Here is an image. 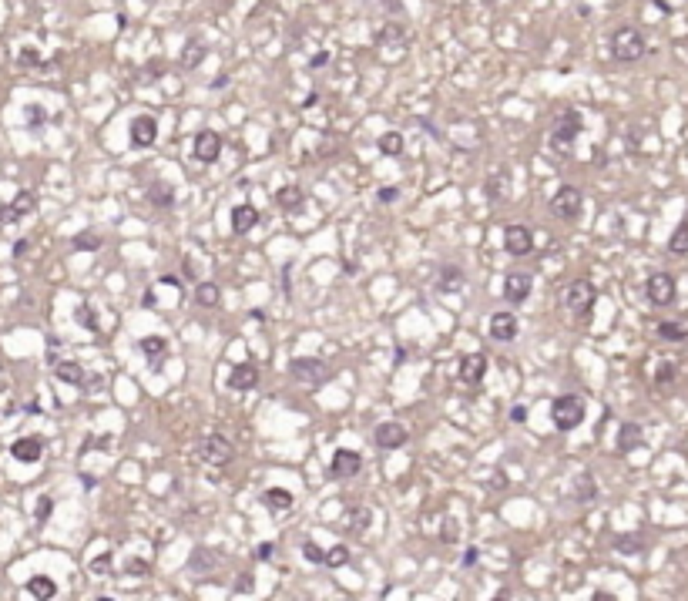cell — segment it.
Wrapping results in <instances>:
<instances>
[{"label":"cell","mask_w":688,"mask_h":601,"mask_svg":"<svg viewBox=\"0 0 688 601\" xmlns=\"http://www.w3.org/2000/svg\"><path fill=\"white\" fill-rule=\"evenodd\" d=\"M581 131H584L581 111H574V108L561 111V114L554 118V124H550V131H548L550 152L561 154V158H567V154L574 152V141H578V135H581Z\"/></svg>","instance_id":"obj_1"},{"label":"cell","mask_w":688,"mask_h":601,"mask_svg":"<svg viewBox=\"0 0 688 601\" xmlns=\"http://www.w3.org/2000/svg\"><path fill=\"white\" fill-rule=\"evenodd\" d=\"M550 420H554V427L561 433L578 430L584 423V397H578V393L554 397V403H550Z\"/></svg>","instance_id":"obj_2"},{"label":"cell","mask_w":688,"mask_h":601,"mask_svg":"<svg viewBox=\"0 0 688 601\" xmlns=\"http://www.w3.org/2000/svg\"><path fill=\"white\" fill-rule=\"evenodd\" d=\"M644 51H648V44H644V34L638 31V27H618V31L611 34V58L614 61L635 64V61H642L644 58Z\"/></svg>","instance_id":"obj_3"},{"label":"cell","mask_w":688,"mask_h":601,"mask_svg":"<svg viewBox=\"0 0 688 601\" xmlns=\"http://www.w3.org/2000/svg\"><path fill=\"white\" fill-rule=\"evenodd\" d=\"M199 461L209 467H229L235 461V444L225 433H209L199 440Z\"/></svg>","instance_id":"obj_4"},{"label":"cell","mask_w":688,"mask_h":601,"mask_svg":"<svg viewBox=\"0 0 688 601\" xmlns=\"http://www.w3.org/2000/svg\"><path fill=\"white\" fill-rule=\"evenodd\" d=\"M595 303H597V289H595V282H588V279H574L564 289V309L571 316H578V319L588 316L595 309Z\"/></svg>","instance_id":"obj_5"},{"label":"cell","mask_w":688,"mask_h":601,"mask_svg":"<svg viewBox=\"0 0 688 601\" xmlns=\"http://www.w3.org/2000/svg\"><path fill=\"white\" fill-rule=\"evenodd\" d=\"M550 216L554 218H561V222H574V218L581 216V209H584V195H581V188H574V185H561L554 195H550Z\"/></svg>","instance_id":"obj_6"},{"label":"cell","mask_w":688,"mask_h":601,"mask_svg":"<svg viewBox=\"0 0 688 601\" xmlns=\"http://www.w3.org/2000/svg\"><path fill=\"white\" fill-rule=\"evenodd\" d=\"M289 373H292V380L309 383V386L326 383V380L333 376V373H329V366H326L322 359H316V356H296V359H289Z\"/></svg>","instance_id":"obj_7"},{"label":"cell","mask_w":688,"mask_h":601,"mask_svg":"<svg viewBox=\"0 0 688 601\" xmlns=\"http://www.w3.org/2000/svg\"><path fill=\"white\" fill-rule=\"evenodd\" d=\"M644 296L651 306H672L675 296H678V282H675L672 272H651L648 282H644Z\"/></svg>","instance_id":"obj_8"},{"label":"cell","mask_w":688,"mask_h":601,"mask_svg":"<svg viewBox=\"0 0 688 601\" xmlns=\"http://www.w3.org/2000/svg\"><path fill=\"white\" fill-rule=\"evenodd\" d=\"M373 440H376L380 450H399L410 440V430L403 423H397V420H383L380 427H376V433H373Z\"/></svg>","instance_id":"obj_9"},{"label":"cell","mask_w":688,"mask_h":601,"mask_svg":"<svg viewBox=\"0 0 688 601\" xmlns=\"http://www.w3.org/2000/svg\"><path fill=\"white\" fill-rule=\"evenodd\" d=\"M531 289H534V279L527 272H507L504 279V299L510 306H524L531 299Z\"/></svg>","instance_id":"obj_10"},{"label":"cell","mask_w":688,"mask_h":601,"mask_svg":"<svg viewBox=\"0 0 688 601\" xmlns=\"http://www.w3.org/2000/svg\"><path fill=\"white\" fill-rule=\"evenodd\" d=\"M192 154L199 158L201 165L218 161V154H222V135H218V131H199V135H195V145H192Z\"/></svg>","instance_id":"obj_11"},{"label":"cell","mask_w":688,"mask_h":601,"mask_svg":"<svg viewBox=\"0 0 688 601\" xmlns=\"http://www.w3.org/2000/svg\"><path fill=\"white\" fill-rule=\"evenodd\" d=\"M504 249H507V256H527L534 249V232L527 229V225H507Z\"/></svg>","instance_id":"obj_12"},{"label":"cell","mask_w":688,"mask_h":601,"mask_svg":"<svg viewBox=\"0 0 688 601\" xmlns=\"http://www.w3.org/2000/svg\"><path fill=\"white\" fill-rule=\"evenodd\" d=\"M363 470V457L356 454V450H336L333 454V463H329V474L339 480H346V477H356Z\"/></svg>","instance_id":"obj_13"},{"label":"cell","mask_w":688,"mask_h":601,"mask_svg":"<svg viewBox=\"0 0 688 601\" xmlns=\"http://www.w3.org/2000/svg\"><path fill=\"white\" fill-rule=\"evenodd\" d=\"M460 383H467V386H477L484 376H487V356L484 353H467L463 359H460Z\"/></svg>","instance_id":"obj_14"},{"label":"cell","mask_w":688,"mask_h":601,"mask_svg":"<svg viewBox=\"0 0 688 601\" xmlns=\"http://www.w3.org/2000/svg\"><path fill=\"white\" fill-rule=\"evenodd\" d=\"M11 457L17 463H37L44 457V440L41 437H20L11 444Z\"/></svg>","instance_id":"obj_15"},{"label":"cell","mask_w":688,"mask_h":601,"mask_svg":"<svg viewBox=\"0 0 688 601\" xmlns=\"http://www.w3.org/2000/svg\"><path fill=\"white\" fill-rule=\"evenodd\" d=\"M154 138H158V121L152 114L131 118V145L135 148H148V145H154Z\"/></svg>","instance_id":"obj_16"},{"label":"cell","mask_w":688,"mask_h":601,"mask_svg":"<svg viewBox=\"0 0 688 601\" xmlns=\"http://www.w3.org/2000/svg\"><path fill=\"white\" fill-rule=\"evenodd\" d=\"M484 192H487L490 202H507V199H510V171H507L504 165H497V169L487 175Z\"/></svg>","instance_id":"obj_17"},{"label":"cell","mask_w":688,"mask_h":601,"mask_svg":"<svg viewBox=\"0 0 688 601\" xmlns=\"http://www.w3.org/2000/svg\"><path fill=\"white\" fill-rule=\"evenodd\" d=\"M517 316L514 312H490V336L497 339V343H510V339L517 336Z\"/></svg>","instance_id":"obj_18"},{"label":"cell","mask_w":688,"mask_h":601,"mask_svg":"<svg viewBox=\"0 0 688 601\" xmlns=\"http://www.w3.org/2000/svg\"><path fill=\"white\" fill-rule=\"evenodd\" d=\"M256 225H259V209L252 202H242V205L232 209V232L235 235H245V232H252Z\"/></svg>","instance_id":"obj_19"},{"label":"cell","mask_w":688,"mask_h":601,"mask_svg":"<svg viewBox=\"0 0 688 601\" xmlns=\"http://www.w3.org/2000/svg\"><path fill=\"white\" fill-rule=\"evenodd\" d=\"M642 444H644L642 427H638V423H631V420H625V423L618 427V437H614V447H618V454H631V450H642Z\"/></svg>","instance_id":"obj_20"},{"label":"cell","mask_w":688,"mask_h":601,"mask_svg":"<svg viewBox=\"0 0 688 601\" xmlns=\"http://www.w3.org/2000/svg\"><path fill=\"white\" fill-rule=\"evenodd\" d=\"M259 383V370H256V363H239V366H232L229 373V390H252V386Z\"/></svg>","instance_id":"obj_21"},{"label":"cell","mask_w":688,"mask_h":601,"mask_svg":"<svg viewBox=\"0 0 688 601\" xmlns=\"http://www.w3.org/2000/svg\"><path fill=\"white\" fill-rule=\"evenodd\" d=\"M262 504L272 510V514H286V510H292L296 497H292L286 487H269V491L262 494Z\"/></svg>","instance_id":"obj_22"},{"label":"cell","mask_w":688,"mask_h":601,"mask_svg":"<svg viewBox=\"0 0 688 601\" xmlns=\"http://www.w3.org/2000/svg\"><path fill=\"white\" fill-rule=\"evenodd\" d=\"M571 494H574V501H578V504H591V501L597 497V480H595V474H591V470L578 474V477H574V491H571Z\"/></svg>","instance_id":"obj_23"},{"label":"cell","mask_w":688,"mask_h":601,"mask_svg":"<svg viewBox=\"0 0 688 601\" xmlns=\"http://www.w3.org/2000/svg\"><path fill=\"white\" fill-rule=\"evenodd\" d=\"M148 202H152L154 209H171L175 205V188H171V182H152L148 185Z\"/></svg>","instance_id":"obj_24"},{"label":"cell","mask_w":688,"mask_h":601,"mask_svg":"<svg viewBox=\"0 0 688 601\" xmlns=\"http://www.w3.org/2000/svg\"><path fill=\"white\" fill-rule=\"evenodd\" d=\"M275 202H279V209H286V212H299L303 202H306V192L299 185H286V188L275 192Z\"/></svg>","instance_id":"obj_25"},{"label":"cell","mask_w":688,"mask_h":601,"mask_svg":"<svg viewBox=\"0 0 688 601\" xmlns=\"http://www.w3.org/2000/svg\"><path fill=\"white\" fill-rule=\"evenodd\" d=\"M463 286V269L460 265H440V272H437V293H450V289H457Z\"/></svg>","instance_id":"obj_26"},{"label":"cell","mask_w":688,"mask_h":601,"mask_svg":"<svg viewBox=\"0 0 688 601\" xmlns=\"http://www.w3.org/2000/svg\"><path fill=\"white\" fill-rule=\"evenodd\" d=\"M54 376H58L61 383H71V386L88 383V373H84L81 363H58V366H54Z\"/></svg>","instance_id":"obj_27"},{"label":"cell","mask_w":688,"mask_h":601,"mask_svg":"<svg viewBox=\"0 0 688 601\" xmlns=\"http://www.w3.org/2000/svg\"><path fill=\"white\" fill-rule=\"evenodd\" d=\"M201 58H205V44H201L199 37H188V44H185V51H182V67L185 71H192V67H199L201 64Z\"/></svg>","instance_id":"obj_28"},{"label":"cell","mask_w":688,"mask_h":601,"mask_svg":"<svg viewBox=\"0 0 688 601\" xmlns=\"http://www.w3.org/2000/svg\"><path fill=\"white\" fill-rule=\"evenodd\" d=\"M27 591H31L34 598L47 601V598L58 595V585H54V578H47V574H34L31 581H27Z\"/></svg>","instance_id":"obj_29"},{"label":"cell","mask_w":688,"mask_h":601,"mask_svg":"<svg viewBox=\"0 0 688 601\" xmlns=\"http://www.w3.org/2000/svg\"><path fill=\"white\" fill-rule=\"evenodd\" d=\"M138 350H141V353L148 356L152 363H158L161 356L168 353V339H165V336H145V339H141V343H138Z\"/></svg>","instance_id":"obj_30"},{"label":"cell","mask_w":688,"mask_h":601,"mask_svg":"<svg viewBox=\"0 0 688 601\" xmlns=\"http://www.w3.org/2000/svg\"><path fill=\"white\" fill-rule=\"evenodd\" d=\"M403 41H406V31H403V24H399V20H390V24L376 34V44H380V47H393V44L399 47Z\"/></svg>","instance_id":"obj_31"},{"label":"cell","mask_w":688,"mask_h":601,"mask_svg":"<svg viewBox=\"0 0 688 601\" xmlns=\"http://www.w3.org/2000/svg\"><path fill=\"white\" fill-rule=\"evenodd\" d=\"M642 548H644L642 531H631V534H618L614 538V551H621V555H642Z\"/></svg>","instance_id":"obj_32"},{"label":"cell","mask_w":688,"mask_h":601,"mask_svg":"<svg viewBox=\"0 0 688 601\" xmlns=\"http://www.w3.org/2000/svg\"><path fill=\"white\" fill-rule=\"evenodd\" d=\"M215 564H218V557H215L212 551L195 548V555H192V561H188V571H192V574H205V571H215Z\"/></svg>","instance_id":"obj_33"},{"label":"cell","mask_w":688,"mask_h":601,"mask_svg":"<svg viewBox=\"0 0 688 601\" xmlns=\"http://www.w3.org/2000/svg\"><path fill=\"white\" fill-rule=\"evenodd\" d=\"M218 299H222V289H218L215 282H199V286H195V303H199V306L212 309V306H218Z\"/></svg>","instance_id":"obj_34"},{"label":"cell","mask_w":688,"mask_h":601,"mask_svg":"<svg viewBox=\"0 0 688 601\" xmlns=\"http://www.w3.org/2000/svg\"><path fill=\"white\" fill-rule=\"evenodd\" d=\"M668 252H675V256H688V222H678V229H675L672 239H668Z\"/></svg>","instance_id":"obj_35"},{"label":"cell","mask_w":688,"mask_h":601,"mask_svg":"<svg viewBox=\"0 0 688 601\" xmlns=\"http://www.w3.org/2000/svg\"><path fill=\"white\" fill-rule=\"evenodd\" d=\"M655 333H658V339H668V343H682V339H688V329L682 323H658Z\"/></svg>","instance_id":"obj_36"},{"label":"cell","mask_w":688,"mask_h":601,"mask_svg":"<svg viewBox=\"0 0 688 601\" xmlns=\"http://www.w3.org/2000/svg\"><path fill=\"white\" fill-rule=\"evenodd\" d=\"M11 209H14V216H17V218L31 216L34 209H37V199H34V192H17V199L11 202Z\"/></svg>","instance_id":"obj_37"},{"label":"cell","mask_w":688,"mask_h":601,"mask_svg":"<svg viewBox=\"0 0 688 601\" xmlns=\"http://www.w3.org/2000/svg\"><path fill=\"white\" fill-rule=\"evenodd\" d=\"M74 323H77V326H84L88 333H98V329H101V323L94 319V309L88 306V303H81V306L74 309Z\"/></svg>","instance_id":"obj_38"},{"label":"cell","mask_w":688,"mask_h":601,"mask_svg":"<svg viewBox=\"0 0 688 601\" xmlns=\"http://www.w3.org/2000/svg\"><path fill=\"white\" fill-rule=\"evenodd\" d=\"M71 246H74L77 252H98V249H101V235H94V232H81V235L71 239Z\"/></svg>","instance_id":"obj_39"},{"label":"cell","mask_w":688,"mask_h":601,"mask_svg":"<svg viewBox=\"0 0 688 601\" xmlns=\"http://www.w3.org/2000/svg\"><path fill=\"white\" fill-rule=\"evenodd\" d=\"M24 121H27V128H44V121H47V111H44V105H24Z\"/></svg>","instance_id":"obj_40"},{"label":"cell","mask_w":688,"mask_h":601,"mask_svg":"<svg viewBox=\"0 0 688 601\" xmlns=\"http://www.w3.org/2000/svg\"><path fill=\"white\" fill-rule=\"evenodd\" d=\"M380 152L383 154H399L403 152V135H399V131H386L380 138Z\"/></svg>","instance_id":"obj_41"},{"label":"cell","mask_w":688,"mask_h":601,"mask_svg":"<svg viewBox=\"0 0 688 601\" xmlns=\"http://www.w3.org/2000/svg\"><path fill=\"white\" fill-rule=\"evenodd\" d=\"M346 561H350V548L346 544H336V548L326 551V568H343Z\"/></svg>","instance_id":"obj_42"},{"label":"cell","mask_w":688,"mask_h":601,"mask_svg":"<svg viewBox=\"0 0 688 601\" xmlns=\"http://www.w3.org/2000/svg\"><path fill=\"white\" fill-rule=\"evenodd\" d=\"M51 510H54V497H51V494H41V497H37V508H34V521L44 524L47 517H51Z\"/></svg>","instance_id":"obj_43"},{"label":"cell","mask_w":688,"mask_h":601,"mask_svg":"<svg viewBox=\"0 0 688 601\" xmlns=\"http://www.w3.org/2000/svg\"><path fill=\"white\" fill-rule=\"evenodd\" d=\"M675 376H678V370H675V363H661L655 373V386H668L675 383Z\"/></svg>","instance_id":"obj_44"},{"label":"cell","mask_w":688,"mask_h":601,"mask_svg":"<svg viewBox=\"0 0 688 601\" xmlns=\"http://www.w3.org/2000/svg\"><path fill=\"white\" fill-rule=\"evenodd\" d=\"M303 555H306V561H312V564H326V551H322L316 541H306V544H303Z\"/></svg>","instance_id":"obj_45"},{"label":"cell","mask_w":688,"mask_h":601,"mask_svg":"<svg viewBox=\"0 0 688 601\" xmlns=\"http://www.w3.org/2000/svg\"><path fill=\"white\" fill-rule=\"evenodd\" d=\"M111 557H114L111 551H105V555L91 557V564H88V568H91V574H107V571H111Z\"/></svg>","instance_id":"obj_46"},{"label":"cell","mask_w":688,"mask_h":601,"mask_svg":"<svg viewBox=\"0 0 688 601\" xmlns=\"http://www.w3.org/2000/svg\"><path fill=\"white\" fill-rule=\"evenodd\" d=\"M457 538H460V524H457V521H444V534H440V541H444V544H454Z\"/></svg>","instance_id":"obj_47"},{"label":"cell","mask_w":688,"mask_h":601,"mask_svg":"<svg viewBox=\"0 0 688 601\" xmlns=\"http://www.w3.org/2000/svg\"><path fill=\"white\" fill-rule=\"evenodd\" d=\"M252 585H256L252 571H242V574L235 578V591H242V595H249V591H252Z\"/></svg>","instance_id":"obj_48"},{"label":"cell","mask_w":688,"mask_h":601,"mask_svg":"<svg viewBox=\"0 0 688 601\" xmlns=\"http://www.w3.org/2000/svg\"><path fill=\"white\" fill-rule=\"evenodd\" d=\"M350 514H352V527H356V531H363V527L369 524V510L366 508H352Z\"/></svg>","instance_id":"obj_49"},{"label":"cell","mask_w":688,"mask_h":601,"mask_svg":"<svg viewBox=\"0 0 688 601\" xmlns=\"http://www.w3.org/2000/svg\"><path fill=\"white\" fill-rule=\"evenodd\" d=\"M376 199H380L383 205H390V202H397V199H399V188H393V185L380 188V192H376Z\"/></svg>","instance_id":"obj_50"},{"label":"cell","mask_w":688,"mask_h":601,"mask_svg":"<svg viewBox=\"0 0 688 601\" xmlns=\"http://www.w3.org/2000/svg\"><path fill=\"white\" fill-rule=\"evenodd\" d=\"M17 61H20V64H41V54H37L34 47H24V51L17 54Z\"/></svg>","instance_id":"obj_51"},{"label":"cell","mask_w":688,"mask_h":601,"mask_svg":"<svg viewBox=\"0 0 688 601\" xmlns=\"http://www.w3.org/2000/svg\"><path fill=\"white\" fill-rule=\"evenodd\" d=\"M272 555H275V544H272V541H265V544H259V548H256V557H259V561H272Z\"/></svg>","instance_id":"obj_52"},{"label":"cell","mask_w":688,"mask_h":601,"mask_svg":"<svg viewBox=\"0 0 688 601\" xmlns=\"http://www.w3.org/2000/svg\"><path fill=\"white\" fill-rule=\"evenodd\" d=\"M124 571H128V574H148V564H145V561H128Z\"/></svg>","instance_id":"obj_53"},{"label":"cell","mask_w":688,"mask_h":601,"mask_svg":"<svg viewBox=\"0 0 688 601\" xmlns=\"http://www.w3.org/2000/svg\"><path fill=\"white\" fill-rule=\"evenodd\" d=\"M383 11L386 14H403V0H383Z\"/></svg>","instance_id":"obj_54"},{"label":"cell","mask_w":688,"mask_h":601,"mask_svg":"<svg viewBox=\"0 0 688 601\" xmlns=\"http://www.w3.org/2000/svg\"><path fill=\"white\" fill-rule=\"evenodd\" d=\"M510 420H514V423H524V420H527V407H520L517 403V407L510 410Z\"/></svg>","instance_id":"obj_55"},{"label":"cell","mask_w":688,"mask_h":601,"mask_svg":"<svg viewBox=\"0 0 688 601\" xmlns=\"http://www.w3.org/2000/svg\"><path fill=\"white\" fill-rule=\"evenodd\" d=\"M477 557H480V555H477V548H467V555H463V568H474Z\"/></svg>","instance_id":"obj_56"},{"label":"cell","mask_w":688,"mask_h":601,"mask_svg":"<svg viewBox=\"0 0 688 601\" xmlns=\"http://www.w3.org/2000/svg\"><path fill=\"white\" fill-rule=\"evenodd\" d=\"M326 61H329V51H319V54H312V67H322Z\"/></svg>","instance_id":"obj_57"},{"label":"cell","mask_w":688,"mask_h":601,"mask_svg":"<svg viewBox=\"0 0 688 601\" xmlns=\"http://www.w3.org/2000/svg\"><path fill=\"white\" fill-rule=\"evenodd\" d=\"M24 252H27V239H20V242H17V246H14V256H17V259H20Z\"/></svg>","instance_id":"obj_58"},{"label":"cell","mask_w":688,"mask_h":601,"mask_svg":"<svg viewBox=\"0 0 688 601\" xmlns=\"http://www.w3.org/2000/svg\"><path fill=\"white\" fill-rule=\"evenodd\" d=\"M484 4H487V7H494V4H497V0H484Z\"/></svg>","instance_id":"obj_59"}]
</instances>
